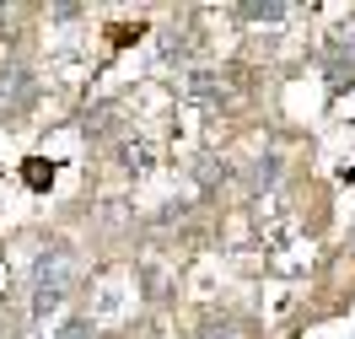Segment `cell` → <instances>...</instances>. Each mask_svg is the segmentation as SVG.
I'll use <instances>...</instances> for the list:
<instances>
[{
	"instance_id": "7",
	"label": "cell",
	"mask_w": 355,
	"mask_h": 339,
	"mask_svg": "<svg viewBox=\"0 0 355 339\" xmlns=\"http://www.w3.org/2000/svg\"><path fill=\"white\" fill-rule=\"evenodd\" d=\"M49 178H54V173H49L44 162H33V167H27V183H38V189H44V183H49Z\"/></svg>"
},
{
	"instance_id": "3",
	"label": "cell",
	"mask_w": 355,
	"mask_h": 339,
	"mask_svg": "<svg viewBox=\"0 0 355 339\" xmlns=\"http://www.w3.org/2000/svg\"><path fill=\"white\" fill-rule=\"evenodd\" d=\"M237 17H243V22H286L291 6H280V0H264V6H243Z\"/></svg>"
},
{
	"instance_id": "5",
	"label": "cell",
	"mask_w": 355,
	"mask_h": 339,
	"mask_svg": "<svg viewBox=\"0 0 355 339\" xmlns=\"http://www.w3.org/2000/svg\"><path fill=\"white\" fill-rule=\"evenodd\" d=\"M60 339H92V323H87V318H70V323H65V334H60Z\"/></svg>"
},
{
	"instance_id": "2",
	"label": "cell",
	"mask_w": 355,
	"mask_h": 339,
	"mask_svg": "<svg viewBox=\"0 0 355 339\" xmlns=\"http://www.w3.org/2000/svg\"><path fill=\"white\" fill-rule=\"evenodd\" d=\"M33 70L27 65H0V108L6 113H22L27 103H33Z\"/></svg>"
},
{
	"instance_id": "4",
	"label": "cell",
	"mask_w": 355,
	"mask_h": 339,
	"mask_svg": "<svg viewBox=\"0 0 355 339\" xmlns=\"http://www.w3.org/2000/svg\"><path fill=\"white\" fill-rule=\"evenodd\" d=\"M275 178H280V162L264 157V162H259V173H253V183H275Z\"/></svg>"
},
{
	"instance_id": "1",
	"label": "cell",
	"mask_w": 355,
	"mask_h": 339,
	"mask_svg": "<svg viewBox=\"0 0 355 339\" xmlns=\"http://www.w3.org/2000/svg\"><path fill=\"white\" fill-rule=\"evenodd\" d=\"M70 275H76V248H70V243H54V248L38 259L33 286H38L44 296H65L70 291Z\"/></svg>"
},
{
	"instance_id": "8",
	"label": "cell",
	"mask_w": 355,
	"mask_h": 339,
	"mask_svg": "<svg viewBox=\"0 0 355 339\" xmlns=\"http://www.w3.org/2000/svg\"><path fill=\"white\" fill-rule=\"evenodd\" d=\"M200 339H237V334H232L226 323H205V334H200Z\"/></svg>"
},
{
	"instance_id": "6",
	"label": "cell",
	"mask_w": 355,
	"mask_h": 339,
	"mask_svg": "<svg viewBox=\"0 0 355 339\" xmlns=\"http://www.w3.org/2000/svg\"><path fill=\"white\" fill-rule=\"evenodd\" d=\"M124 167L140 173V167H146V146H124Z\"/></svg>"
}]
</instances>
